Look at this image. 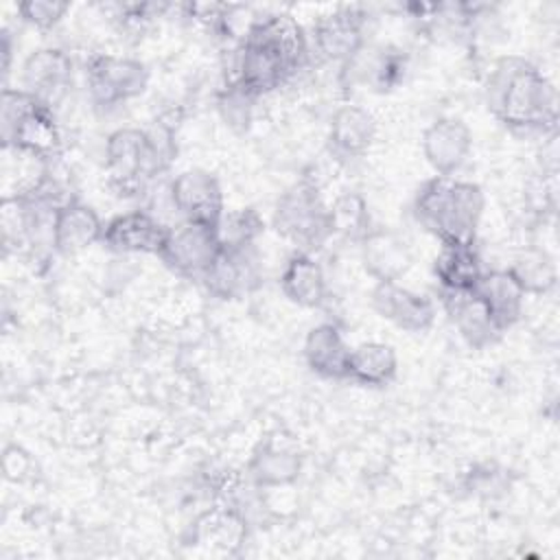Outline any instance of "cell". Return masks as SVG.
<instances>
[{
	"label": "cell",
	"mask_w": 560,
	"mask_h": 560,
	"mask_svg": "<svg viewBox=\"0 0 560 560\" xmlns=\"http://www.w3.org/2000/svg\"><path fill=\"white\" fill-rule=\"evenodd\" d=\"M306 55L308 42L300 22L291 13H267L254 18L241 35L228 81L260 98L282 88L304 66Z\"/></svg>",
	"instance_id": "obj_1"
},
{
	"label": "cell",
	"mask_w": 560,
	"mask_h": 560,
	"mask_svg": "<svg viewBox=\"0 0 560 560\" xmlns=\"http://www.w3.org/2000/svg\"><path fill=\"white\" fill-rule=\"evenodd\" d=\"M483 98L488 112L512 133H556L558 90L525 57H499L486 77Z\"/></svg>",
	"instance_id": "obj_2"
},
{
	"label": "cell",
	"mask_w": 560,
	"mask_h": 560,
	"mask_svg": "<svg viewBox=\"0 0 560 560\" xmlns=\"http://www.w3.org/2000/svg\"><path fill=\"white\" fill-rule=\"evenodd\" d=\"M177 155L175 133L168 125L151 129L120 127L105 140L107 186L118 197H136L147 184L168 171Z\"/></svg>",
	"instance_id": "obj_3"
},
{
	"label": "cell",
	"mask_w": 560,
	"mask_h": 560,
	"mask_svg": "<svg viewBox=\"0 0 560 560\" xmlns=\"http://www.w3.org/2000/svg\"><path fill=\"white\" fill-rule=\"evenodd\" d=\"M486 195L479 184L433 175L413 197L416 221L440 245H477Z\"/></svg>",
	"instance_id": "obj_4"
},
{
	"label": "cell",
	"mask_w": 560,
	"mask_h": 560,
	"mask_svg": "<svg viewBox=\"0 0 560 560\" xmlns=\"http://www.w3.org/2000/svg\"><path fill=\"white\" fill-rule=\"evenodd\" d=\"M2 149H15L52 162L61 151V129L55 109L24 92L4 88L0 103Z\"/></svg>",
	"instance_id": "obj_5"
},
{
	"label": "cell",
	"mask_w": 560,
	"mask_h": 560,
	"mask_svg": "<svg viewBox=\"0 0 560 560\" xmlns=\"http://www.w3.org/2000/svg\"><path fill=\"white\" fill-rule=\"evenodd\" d=\"M273 232L291 243L298 252L315 254L332 238L328 203L322 199L317 184L300 179L284 188L271 212Z\"/></svg>",
	"instance_id": "obj_6"
},
{
	"label": "cell",
	"mask_w": 560,
	"mask_h": 560,
	"mask_svg": "<svg viewBox=\"0 0 560 560\" xmlns=\"http://www.w3.org/2000/svg\"><path fill=\"white\" fill-rule=\"evenodd\" d=\"M221 249L223 245L214 225L179 221L177 225H168V234L158 258L173 273L201 282L217 262Z\"/></svg>",
	"instance_id": "obj_7"
},
{
	"label": "cell",
	"mask_w": 560,
	"mask_h": 560,
	"mask_svg": "<svg viewBox=\"0 0 560 560\" xmlns=\"http://www.w3.org/2000/svg\"><path fill=\"white\" fill-rule=\"evenodd\" d=\"M149 68L140 59L92 55L85 63L88 94L96 107H116L138 98L149 85Z\"/></svg>",
	"instance_id": "obj_8"
},
{
	"label": "cell",
	"mask_w": 560,
	"mask_h": 560,
	"mask_svg": "<svg viewBox=\"0 0 560 560\" xmlns=\"http://www.w3.org/2000/svg\"><path fill=\"white\" fill-rule=\"evenodd\" d=\"M168 199L182 221L219 225L225 212L221 182L206 168H186L171 179Z\"/></svg>",
	"instance_id": "obj_9"
},
{
	"label": "cell",
	"mask_w": 560,
	"mask_h": 560,
	"mask_svg": "<svg viewBox=\"0 0 560 560\" xmlns=\"http://www.w3.org/2000/svg\"><path fill=\"white\" fill-rule=\"evenodd\" d=\"M370 304L378 317L411 335L427 332L438 315L431 298L398 280H378L370 291Z\"/></svg>",
	"instance_id": "obj_10"
},
{
	"label": "cell",
	"mask_w": 560,
	"mask_h": 560,
	"mask_svg": "<svg viewBox=\"0 0 560 560\" xmlns=\"http://www.w3.org/2000/svg\"><path fill=\"white\" fill-rule=\"evenodd\" d=\"M74 77L72 57L57 46L33 50L22 63V90L55 109L70 92Z\"/></svg>",
	"instance_id": "obj_11"
},
{
	"label": "cell",
	"mask_w": 560,
	"mask_h": 560,
	"mask_svg": "<svg viewBox=\"0 0 560 560\" xmlns=\"http://www.w3.org/2000/svg\"><path fill=\"white\" fill-rule=\"evenodd\" d=\"M365 13L357 7L337 9L313 26V48L326 61L348 63L365 46Z\"/></svg>",
	"instance_id": "obj_12"
},
{
	"label": "cell",
	"mask_w": 560,
	"mask_h": 560,
	"mask_svg": "<svg viewBox=\"0 0 560 560\" xmlns=\"http://www.w3.org/2000/svg\"><path fill=\"white\" fill-rule=\"evenodd\" d=\"M472 151L470 127L455 116L435 118L422 133V155L435 175L455 177Z\"/></svg>",
	"instance_id": "obj_13"
},
{
	"label": "cell",
	"mask_w": 560,
	"mask_h": 560,
	"mask_svg": "<svg viewBox=\"0 0 560 560\" xmlns=\"http://www.w3.org/2000/svg\"><path fill=\"white\" fill-rule=\"evenodd\" d=\"M262 280L256 245L223 247L201 284L219 300H236L254 291Z\"/></svg>",
	"instance_id": "obj_14"
},
{
	"label": "cell",
	"mask_w": 560,
	"mask_h": 560,
	"mask_svg": "<svg viewBox=\"0 0 560 560\" xmlns=\"http://www.w3.org/2000/svg\"><path fill=\"white\" fill-rule=\"evenodd\" d=\"M168 225L147 210H129L105 223L103 245L116 254H160Z\"/></svg>",
	"instance_id": "obj_15"
},
{
	"label": "cell",
	"mask_w": 560,
	"mask_h": 560,
	"mask_svg": "<svg viewBox=\"0 0 560 560\" xmlns=\"http://www.w3.org/2000/svg\"><path fill=\"white\" fill-rule=\"evenodd\" d=\"M103 232L105 223L98 212L92 206L68 197L55 212L52 252L61 256H77L94 243H101Z\"/></svg>",
	"instance_id": "obj_16"
},
{
	"label": "cell",
	"mask_w": 560,
	"mask_h": 560,
	"mask_svg": "<svg viewBox=\"0 0 560 560\" xmlns=\"http://www.w3.org/2000/svg\"><path fill=\"white\" fill-rule=\"evenodd\" d=\"M376 140V118L361 105H341L328 122V151L343 162L363 158Z\"/></svg>",
	"instance_id": "obj_17"
},
{
	"label": "cell",
	"mask_w": 560,
	"mask_h": 560,
	"mask_svg": "<svg viewBox=\"0 0 560 560\" xmlns=\"http://www.w3.org/2000/svg\"><path fill=\"white\" fill-rule=\"evenodd\" d=\"M302 455L298 446L287 440H262L247 462V475L258 488H284L300 479Z\"/></svg>",
	"instance_id": "obj_18"
},
{
	"label": "cell",
	"mask_w": 560,
	"mask_h": 560,
	"mask_svg": "<svg viewBox=\"0 0 560 560\" xmlns=\"http://www.w3.org/2000/svg\"><path fill=\"white\" fill-rule=\"evenodd\" d=\"M302 354H304L306 368L319 378H328V381L348 378L350 346L337 324L322 322L313 326L304 337Z\"/></svg>",
	"instance_id": "obj_19"
},
{
	"label": "cell",
	"mask_w": 560,
	"mask_h": 560,
	"mask_svg": "<svg viewBox=\"0 0 560 560\" xmlns=\"http://www.w3.org/2000/svg\"><path fill=\"white\" fill-rule=\"evenodd\" d=\"M405 68L402 50L365 44L348 63H343V74L350 85L361 83L374 92H387L400 83Z\"/></svg>",
	"instance_id": "obj_20"
},
{
	"label": "cell",
	"mask_w": 560,
	"mask_h": 560,
	"mask_svg": "<svg viewBox=\"0 0 560 560\" xmlns=\"http://www.w3.org/2000/svg\"><path fill=\"white\" fill-rule=\"evenodd\" d=\"M442 306L448 313V319L457 328L459 337L472 350L494 346L503 337V330L497 326V322L492 319L483 302L475 295V291L442 295Z\"/></svg>",
	"instance_id": "obj_21"
},
{
	"label": "cell",
	"mask_w": 560,
	"mask_h": 560,
	"mask_svg": "<svg viewBox=\"0 0 560 560\" xmlns=\"http://www.w3.org/2000/svg\"><path fill=\"white\" fill-rule=\"evenodd\" d=\"M363 269L378 280H400L413 265V256L405 238L387 228H376L359 243Z\"/></svg>",
	"instance_id": "obj_22"
},
{
	"label": "cell",
	"mask_w": 560,
	"mask_h": 560,
	"mask_svg": "<svg viewBox=\"0 0 560 560\" xmlns=\"http://www.w3.org/2000/svg\"><path fill=\"white\" fill-rule=\"evenodd\" d=\"M282 295L300 308H317L324 304L328 284L317 258L308 252H293L280 271Z\"/></svg>",
	"instance_id": "obj_23"
},
{
	"label": "cell",
	"mask_w": 560,
	"mask_h": 560,
	"mask_svg": "<svg viewBox=\"0 0 560 560\" xmlns=\"http://www.w3.org/2000/svg\"><path fill=\"white\" fill-rule=\"evenodd\" d=\"M472 291L503 332L521 322L525 293L508 269H486Z\"/></svg>",
	"instance_id": "obj_24"
},
{
	"label": "cell",
	"mask_w": 560,
	"mask_h": 560,
	"mask_svg": "<svg viewBox=\"0 0 560 560\" xmlns=\"http://www.w3.org/2000/svg\"><path fill=\"white\" fill-rule=\"evenodd\" d=\"M483 271L477 245H440L433 260L440 295L472 291Z\"/></svg>",
	"instance_id": "obj_25"
},
{
	"label": "cell",
	"mask_w": 560,
	"mask_h": 560,
	"mask_svg": "<svg viewBox=\"0 0 560 560\" xmlns=\"http://www.w3.org/2000/svg\"><path fill=\"white\" fill-rule=\"evenodd\" d=\"M398 374V354L385 341H363L350 348L348 378L363 387H385Z\"/></svg>",
	"instance_id": "obj_26"
},
{
	"label": "cell",
	"mask_w": 560,
	"mask_h": 560,
	"mask_svg": "<svg viewBox=\"0 0 560 560\" xmlns=\"http://www.w3.org/2000/svg\"><path fill=\"white\" fill-rule=\"evenodd\" d=\"M328 219L332 236H341L350 243H361L372 230L374 221L365 197L357 190H343L328 203Z\"/></svg>",
	"instance_id": "obj_27"
},
{
	"label": "cell",
	"mask_w": 560,
	"mask_h": 560,
	"mask_svg": "<svg viewBox=\"0 0 560 560\" xmlns=\"http://www.w3.org/2000/svg\"><path fill=\"white\" fill-rule=\"evenodd\" d=\"M518 282L525 295H547L556 289L558 269L553 256L542 247H527L514 256L512 265L505 267Z\"/></svg>",
	"instance_id": "obj_28"
},
{
	"label": "cell",
	"mask_w": 560,
	"mask_h": 560,
	"mask_svg": "<svg viewBox=\"0 0 560 560\" xmlns=\"http://www.w3.org/2000/svg\"><path fill=\"white\" fill-rule=\"evenodd\" d=\"M265 221L254 208H236V210H225L219 225L217 234L223 247H249L256 245V238L262 234Z\"/></svg>",
	"instance_id": "obj_29"
},
{
	"label": "cell",
	"mask_w": 560,
	"mask_h": 560,
	"mask_svg": "<svg viewBox=\"0 0 560 560\" xmlns=\"http://www.w3.org/2000/svg\"><path fill=\"white\" fill-rule=\"evenodd\" d=\"M258 98L252 96L247 90H243L234 81H225V85L217 94V109L221 120L236 133H243L252 125L254 103Z\"/></svg>",
	"instance_id": "obj_30"
},
{
	"label": "cell",
	"mask_w": 560,
	"mask_h": 560,
	"mask_svg": "<svg viewBox=\"0 0 560 560\" xmlns=\"http://www.w3.org/2000/svg\"><path fill=\"white\" fill-rule=\"evenodd\" d=\"M70 4L59 2V0H26L18 4L20 20L39 28V31H50L55 28L68 13Z\"/></svg>",
	"instance_id": "obj_31"
},
{
	"label": "cell",
	"mask_w": 560,
	"mask_h": 560,
	"mask_svg": "<svg viewBox=\"0 0 560 560\" xmlns=\"http://www.w3.org/2000/svg\"><path fill=\"white\" fill-rule=\"evenodd\" d=\"M2 468H4V477L9 481H22L28 475V470L33 468V459L24 448L11 444L4 448Z\"/></svg>",
	"instance_id": "obj_32"
},
{
	"label": "cell",
	"mask_w": 560,
	"mask_h": 560,
	"mask_svg": "<svg viewBox=\"0 0 560 560\" xmlns=\"http://www.w3.org/2000/svg\"><path fill=\"white\" fill-rule=\"evenodd\" d=\"M11 68V42H9V33L2 31V72L9 74Z\"/></svg>",
	"instance_id": "obj_33"
}]
</instances>
